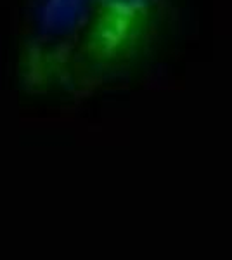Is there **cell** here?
I'll use <instances>...</instances> for the list:
<instances>
[{"instance_id": "7a4b0ae2", "label": "cell", "mask_w": 232, "mask_h": 260, "mask_svg": "<svg viewBox=\"0 0 232 260\" xmlns=\"http://www.w3.org/2000/svg\"><path fill=\"white\" fill-rule=\"evenodd\" d=\"M168 0H99L80 54L73 90H87L121 77L154 45Z\"/></svg>"}, {"instance_id": "6da1fadb", "label": "cell", "mask_w": 232, "mask_h": 260, "mask_svg": "<svg viewBox=\"0 0 232 260\" xmlns=\"http://www.w3.org/2000/svg\"><path fill=\"white\" fill-rule=\"evenodd\" d=\"M97 2L29 0L18 52V73L24 89L35 94L73 90Z\"/></svg>"}]
</instances>
